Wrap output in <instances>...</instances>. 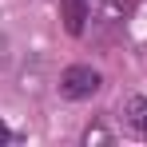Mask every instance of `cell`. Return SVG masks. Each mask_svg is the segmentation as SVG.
<instances>
[{
  "mask_svg": "<svg viewBox=\"0 0 147 147\" xmlns=\"http://www.w3.org/2000/svg\"><path fill=\"white\" fill-rule=\"evenodd\" d=\"M131 12V0H99V20L103 24H119Z\"/></svg>",
  "mask_w": 147,
  "mask_h": 147,
  "instance_id": "277c9868",
  "label": "cell"
},
{
  "mask_svg": "<svg viewBox=\"0 0 147 147\" xmlns=\"http://www.w3.org/2000/svg\"><path fill=\"white\" fill-rule=\"evenodd\" d=\"M4 60H8V40L0 36V68H4Z\"/></svg>",
  "mask_w": 147,
  "mask_h": 147,
  "instance_id": "52a82bcc",
  "label": "cell"
},
{
  "mask_svg": "<svg viewBox=\"0 0 147 147\" xmlns=\"http://www.w3.org/2000/svg\"><path fill=\"white\" fill-rule=\"evenodd\" d=\"M123 115H127V127H131L135 135H143V139H147V96H131Z\"/></svg>",
  "mask_w": 147,
  "mask_h": 147,
  "instance_id": "3957f363",
  "label": "cell"
},
{
  "mask_svg": "<svg viewBox=\"0 0 147 147\" xmlns=\"http://www.w3.org/2000/svg\"><path fill=\"white\" fill-rule=\"evenodd\" d=\"M88 0H60V20H64V28L72 32V36H80L84 32V24H88Z\"/></svg>",
  "mask_w": 147,
  "mask_h": 147,
  "instance_id": "7a4b0ae2",
  "label": "cell"
},
{
  "mask_svg": "<svg viewBox=\"0 0 147 147\" xmlns=\"http://www.w3.org/2000/svg\"><path fill=\"white\" fill-rule=\"evenodd\" d=\"M99 72L96 68H88V64H72V68H64L60 72V96L64 99H88L99 92Z\"/></svg>",
  "mask_w": 147,
  "mask_h": 147,
  "instance_id": "6da1fadb",
  "label": "cell"
},
{
  "mask_svg": "<svg viewBox=\"0 0 147 147\" xmlns=\"http://www.w3.org/2000/svg\"><path fill=\"white\" fill-rule=\"evenodd\" d=\"M0 143H12V131H8V123L0 119Z\"/></svg>",
  "mask_w": 147,
  "mask_h": 147,
  "instance_id": "8992f818",
  "label": "cell"
},
{
  "mask_svg": "<svg viewBox=\"0 0 147 147\" xmlns=\"http://www.w3.org/2000/svg\"><path fill=\"white\" fill-rule=\"evenodd\" d=\"M111 135L103 131V127H88V135H84V143H107Z\"/></svg>",
  "mask_w": 147,
  "mask_h": 147,
  "instance_id": "5b68a950",
  "label": "cell"
}]
</instances>
